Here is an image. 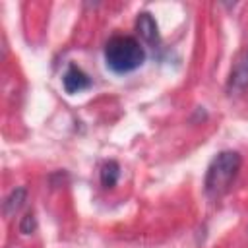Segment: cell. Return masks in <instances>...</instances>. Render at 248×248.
Returning a JSON list of instances; mask_svg holds the SVG:
<instances>
[{
	"mask_svg": "<svg viewBox=\"0 0 248 248\" xmlns=\"http://www.w3.org/2000/svg\"><path fill=\"white\" fill-rule=\"evenodd\" d=\"M25 196H27V190H25L23 186L12 190L10 196H8L6 202H4V215H6V217L16 215V213L21 209V205L25 203Z\"/></svg>",
	"mask_w": 248,
	"mask_h": 248,
	"instance_id": "obj_5",
	"label": "cell"
},
{
	"mask_svg": "<svg viewBox=\"0 0 248 248\" xmlns=\"http://www.w3.org/2000/svg\"><path fill=\"white\" fill-rule=\"evenodd\" d=\"M62 85H64L66 93L74 95V93H79V91L91 87V79H89V76L81 68L72 64V66H68V70L62 76Z\"/></svg>",
	"mask_w": 248,
	"mask_h": 248,
	"instance_id": "obj_3",
	"label": "cell"
},
{
	"mask_svg": "<svg viewBox=\"0 0 248 248\" xmlns=\"http://www.w3.org/2000/svg\"><path fill=\"white\" fill-rule=\"evenodd\" d=\"M118 176H120V167L116 161H107L101 167V184L105 188H112L118 182Z\"/></svg>",
	"mask_w": 248,
	"mask_h": 248,
	"instance_id": "obj_6",
	"label": "cell"
},
{
	"mask_svg": "<svg viewBox=\"0 0 248 248\" xmlns=\"http://www.w3.org/2000/svg\"><path fill=\"white\" fill-rule=\"evenodd\" d=\"M136 31H138V35L145 41V43H149V45H155L157 41H159V27H157V21L151 17V14H147V12H143V14H140L138 16V19H136Z\"/></svg>",
	"mask_w": 248,
	"mask_h": 248,
	"instance_id": "obj_4",
	"label": "cell"
},
{
	"mask_svg": "<svg viewBox=\"0 0 248 248\" xmlns=\"http://www.w3.org/2000/svg\"><path fill=\"white\" fill-rule=\"evenodd\" d=\"M145 60V50L134 37H112L105 46V62L116 74H128L138 70Z\"/></svg>",
	"mask_w": 248,
	"mask_h": 248,
	"instance_id": "obj_1",
	"label": "cell"
},
{
	"mask_svg": "<svg viewBox=\"0 0 248 248\" xmlns=\"http://www.w3.org/2000/svg\"><path fill=\"white\" fill-rule=\"evenodd\" d=\"M19 231L23 234H31L35 231V217L31 213H27L23 219H21V225H19Z\"/></svg>",
	"mask_w": 248,
	"mask_h": 248,
	"instance_id": "obj_7",
	"label": "cell"
},
{
	"mask_svg": "<svg viewBox=\"0 0 248 248\" xmlns=\"http://www.w3.org/2000/svg\"><path fill=\"white\" fill-rule=\"evenodd\" d=\"M240 153L236 151H221L217 153V157L209 163L207 172H205V194L209 198H221L231 184L234 182L238 170H240Z\"/></svg>",
	"mask_w": 248,
	"mask_h": 248,
	"instance_id": "obj_2",
	"label": "cell"
}]
</instances>
